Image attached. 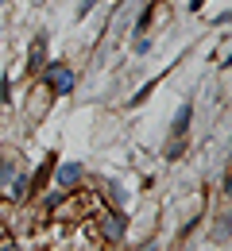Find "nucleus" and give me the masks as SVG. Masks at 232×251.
Here are the masks:
<instances>
[{
  "label": "nucleus",
  "mask_w": 232,
  "mask_h": 251,
  "mask_svg": "<svg viewBox=\"0 0 232 251\" xmlns=\"http://www.w3.org/2000/svg\"><path fill=\"white\" fill-rule=\"evenodd\" d=\"M43 81H47V89H54V93H70V89H74V74L62 70V66H47Z\"/></svg>",
  "instance_id": "f257e3e1"
},
{
  "label": "nucleus",
  "mask_w": 232,
  "mask_h": 251,
  "mask_svg": "<svg viewBox=\"0 0 232 251\" xmlns=\"http://www.w3.org/2000/svg\"><path fill=\"white\" fill-rule=\"evenodd\" d=\"M190 120H194V104L186 100V104L178 108V116H174V127H170V135H174V139H186V131H190Z\"/></svg>",
  "instance_id": "f03ea898"
},
{
  "label": "nucleus",
  "mask_w": 232,
  "mask_h": 251,
  "mask_svg": "<svg viewBox=\"0 0 232 251\" xmlns=\"http://www.w3.org/2000/svg\"><path fill=\"white\" fill-rule=\"evenodd\" d=\"M54 162H58V158H54V155H47V162H43V166L35 170V178L27 182V189H43V186H47V178H51V170H54Z\"/></svg>",
  "instance_id": "7ed1b4c3"
},
{
  "label": "nucleus",
  "mask_w": 232,
  "mask_h": 251,
  "mask_svg": "<svg viewBox=\"0 0 232 251\" xmlns=\"http://www.w3.org/2000/svg\"><path fill=\"white\" fill-rule=\"evenodd\" d=\"M43 50H47V35H35L31 50H27V70H39V66H43Z\"/></svg>",
  "instance_id": "20e7f679"
},
{
  "label": "nucleus",
  "mask_w": 232,
  "mask_h": 251,
  "mask_svg": "<svg viewBox=\"0 0 232 251\" xmlns=\"http://www.w3.org/2000/svg\"><path fill=\"white\" fill-rule=\"evenodd\" d=\"M77 178H81V166H77V162H66V166H58V178H54V182L66 189V186H74Z\"/></svg>",
  "instance_id": "39448f33"
},
{
  "label": "nucleus",
  "mask_w": 232,
  "mask_h": 251,
  "mask_svg": "<svg viewBox=\"0 0 232 251\" xmlns=\"http://www.w3.org/2000/svg\"><path fill=\"white\" fill-rule=\"evenodd\" d=\"M182 151H186V139H170L166 143V158H182Z\"/></svg>",
  "instance_id": "423d86ee"
},
{
  "label": "nucleus",
  "mask_w": 232,
  "mask_h": 251,
  "mask_svg": "<svg viewBox=\"0 0 232 251\" xmlns=\"http://www.w3.org/2000/svg\"><path fill=\"white\" fill-rule=\"evenodd\" d=\"M151 12H155V0H151V4H147V12L135 20V31H147V24H151Z\"/></svg>",
  "instance_id": "0eeeda50"
},
{
  "label": "nucleus",
  "mask_w": 232,
  "mask_h": 251,
  "mask_svg": "<svg viewBox=\"0 0 232 251\" xmlns=\"http://www.w3.org/2000/svg\"><path fill=\"white\" fill-rule=\"evenodd\" d=\"M93 8H97V0H81V4H77V20H85Z\"/></svg>",
  "instance_id": "6e6552de"
},
{
  "label": "nucleus",
  "mask_w": 232,
  "mask_h": 251,
  "mask_svg": "<svg viewBox=\"0 0 232 251\" xmlns=\"http://www.w3.org/2000/svg\"><path fill=\"white\" fill-rule=\"evenodd\" d=\"M24 193H27V182H24V178H16V186H12V197H24Z\"/></svg>",
  "instance_id": "1a4fd4ad"
},
{
  "label": "nucleus",
  "mask_w": 232,
  "mask_h": 251,
  "mask_svg": "<svg viewBox=\"0 0 232 251\" xmlns=\"http://www.w3.org/2000/svg\"><path fill=\"white\" fill-rule=\"evenodd\" d=\"M221 232H232V213H229V220H225V224H221Z\"/></svg>",
  "instance_id": "9d476101"
},
{
  "label": "nucleus",
  "mask_w": 232,
  "mask_h": 251,
  "mask_svg": "<svg viewBox=\"0 0 232 251\" xmlns=\"http://www.w3.org/2000/svg\"><path fill=\"white\" fill-rule=\"evenodd\" d=\"M116 4H120V0H116Z\"/></svg>",
  "instance_id": "9b49d317"
}]
</instances>
